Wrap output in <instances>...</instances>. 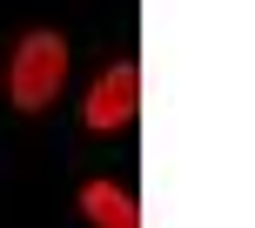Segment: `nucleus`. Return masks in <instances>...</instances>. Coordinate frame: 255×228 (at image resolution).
<instances>
[{"mask_svg": "<svg viewBox=\"0 0 255 228\" xmlns=\"http://www.w3.org/2000/svg\"><path fill=\"white\" fill-rule=\"evenodd\" d=\"M61 81H67V40L61 34H27L20 47H13V74H7V88H13V108H47L54 94H61Z\"/></svg>", "mask_w": 255, "mask_h": 228, "instance_id": "1", "label": "nucleus"}, {"mask_svg": "<svg viewBox=\"0 0 255 228\" xmlns=\"http://www.w3.org/2000/svg\"><path fill=\"white\" fill-rule=\"evenodd\" d=\"M134 101H141V67L134 61H121V67H108L101 81H94V94H88V127H121V121H134Z\"/></svg>", "mask_w": 255, "mask_h": 228, "instance_id": "2", "label": "nucleus"}, {"mask_svg": "<svg viewBox=\"0 0 255 228\" xmlns=\"http://www.w3.org/2000/svg\"><path fill=\"white\" fill-rule=\"evenodd\" d=\"M81 208H88L94 228H141V208L128 202L115 181H88V188H81Z\"/></svg>", "mask_w": 255, "mask_h": 228, "instance_id": "3", "label": "nucleus"}]
</instances>
